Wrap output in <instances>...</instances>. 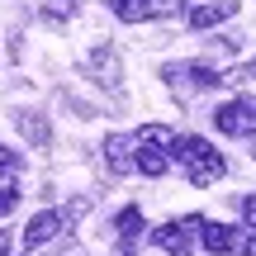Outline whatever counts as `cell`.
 I'll return each mask as SVG.
<instances>
[{"label": "cell", "mask_w": 256, "mask_h": 256, "mask_svg": "<svg viewBox=\"0 0 256 256\" xmlns=\"http://www.w3.org/2000/svg\"><path fill=\"white\" fill-rule=\"evenodd\" d=\"M14 171H19V156L10 152L5 142H0V176H14Z\"/></svg>", "instance_id": "17"}, {"label": "cell", "mask_w": 256, "mask_h": 256, "mask_svg": "<svg viewBox=\"0 0 256 256\" xmlns=\"http://www.w3.org/2000/svg\"><path fill=\"white\" fill-rule=\"evenodd\" d=\"M0 256H10V228H0Z\"/></svg>", "instance_id": "21"}, {"label": "cell", "mask_w": 256, "mask_h": 256, "mask_svg": "<svg viewBox=\"0 0 256 256\" xmlns=\"http://www.w3.org/2000/svg\"><path fill=\"white\" fill-rule=\"evenodd\" d=\"M252 156H256V152H252Z\"/></svg>", "instance_id": "22"}, {"label": "cell", "mask_w": 256, "mask_h": 256, "mask_svg": "<svg viewBox=\"0 0 256 256\" xmlns=\"http://www.w3.org/2000/svg\"><path fill=\"white\" fill-rule=\"evenodd\" d=\"M185 10V0H147V19H176Z\"/></svg>", "instance_id": "13"}, {"label": "cell", "mask_w": 256, "mask_h": 256, "mask_svg": "<svg viewBox=\"0 0 256 256\" xmlns=\"http://www.w3.org/2000/svg\"><path fill=\"white\" fill-rule=\"evenodd\" d=\"M104 156H110L114 176H128L133 171V138H110V142H104Z\"/></svg>", "instance_id": "8"}, {"label": "cell", "mask_w": 256, "mask_h": 256, "mask_svg": "<svg viewBox=\"0 0 256 256\" xmlns=\"http://www.w3.org/2000/svg\"><path fill=\"white\" fill-rule=\"evenodd\" d=\"M223 171H228V162H223V152H200L194 162H185V176H190V185H214L223 180Z\"/></svg>", "instance_id": "5"}, {"label": "cell", "mask_w": 256, "mask_h": 256, "mask_svg": "<svg viewBox=\"0 0 256 256\" xmlns=\"http://www.w3.org/2000/svg\"><path fill=\"white\" fill-rule=\"evenodd\" d=\"M133 171H142V176H166L171 171V156L162 152L156 142H142V138H133Z\"/></svg>", "instance_id": "6"}, {"label": "cell", "mask_w": 256, "mask_h": 256, "mask_svg": "<svg viewBox=\"0 0 256 256\" xmlns=\"http://www.w3.org/2000/svg\"><path fill=\"white\" fill-rule=\"evenodd\" d=\"M14 204H19V190H14V185H0V218H5Z\"/></svg>", "instance_id": "16"}, {"label": "cell", "mask_w": 256, "mask_h": 256, "mask_svg": "<svg viewBox=\"0 0 256 256\" xmlns=\"http://www.w3.org/2000/svg\"><path fill=\"white\" fill-rule=\"evenodd\" d=\"M238 238H242V228H228V223H209V218L200 223V242H204V252H214V256L238 252Z\"/></svg>", "instance_id": "4"}, {"label": "cell", "mask_w": 256, "mask_h": 256, "mask_svg": "<svg viewBox=\"0 0 256 256\" xmlns=\"http://www.w3.org/2000/svg\"><path fill=\"white\" fill-rule=\"evenodd\" d=\"M242 218H247V228H256V194H252V200H242Z\"/></svg>", "instance_id": "19"}, {"label": "cell", "mask_w": 256, "mask_h": 256, "mask_svg": "<svg viewBox=\"0 0 256 256\" xmlns=\"http://www.w3.org/2000/svg\"><path fill=\"white\" fill-rule=\"evenodd\" d=\"M43 14H48V19H72V14H76V0H48Z\"/></svg>", "instance_id": "15"}, {"label": "cell", "mask_w": 256, "mask_h": 256, "mask_svg": "<svg viewBox=\"0 0 256 256\" xmlns=\"http://www.w3.org/2000/svg\"><path fill=\"white\" fill-rule=\"evenodd\" d=\"M95 72H100V81H104V86H114V81H119V57L100 48V52H95Z\"/></svg>", "instance_id": "12"}, {"label": "cell", "mask_w": 256, "mask_h": 256, "mask_svg": "<svg viewBox=\"0 0 256 256\" xmlns=\"http://www.w3.org/2000/svg\"><path fill=\"white\" fill-rule=\"evenodd\" d=\"M86 209H90V204H86V200H72V204H66V214H62V218H81Z\"/></svg>", "instance_id": "20"}, {"label": "cell", "mask_w": 256, "mask_h": 256, "mask_svg": "<svg viewBox=\"0 0 256 256\" xmlns=\"http://www.w3.org/2000/svg\"><path fill=\"white\" fill-rule=\"evenodd\" d=\"M214 128L228 138H252L256 133V100H228L214 110Z\"/></svg>", "instance_id": "2"}, {"label": "cell", "mask_w": 256, "mask_h": 256, "mask_svg": "<svg viewBox=\"0 0 256 256\" xmlns=\"http://www.w3.org/2000/svg\"><path fill=\"white\" fill-rule=\"evenodd\" d=\"M19 133H24L28 142H38V147H48V138H52V133H48V119H43V114H19Z\"/></svg>", "instance_id": "9"}, {"label": "cell", "mask_w": 256, "mask_h": 256, "mask_svg": "<svg viewBox=\"0 0 256 256\" xmlns=\"http://www.w3.org/2000/svg\"><path fill=\"white\" fill-rule=\"evenodd\" d=\"M200 223H204V214L162 223V228H152V247H162V252H171V256H194V232H200Z\"/></svg>", "instance_id": "1"}, {"label": "cell", "mask_w": 256, "mask_h": 256, "mask_svg": "<svg viewBox=\"0 0 256 256\" xmlns=\"http://www.w3.org/2000/svg\"><path fill=\"white\" fill-rule=\"evenodd\" d=\"M238 252H242V256H256V228L247 232V238H238Z\"/></svg>", "instance_id": "18"}, {"label": "cell", "mask_w": 256, "mask_h": 256, "mask_svg": "<svg viewBox=\"0 0 256 256\" xmlns=\"http://www.w3.org/2000/svg\"><path fill=\"white\" fill-rule=\"evenodd\" d=\"M114 5V14L124 19V24H142L147 19V0H110Z\"/></svg>", "instance_id": "10"}, {"label": "cell", "mask_w": 256, "mask_h": 256, "mask_svg": "<svg viewBox=\"0 0 256 256\" xmlns=\"http://www.w3.org/2000/svg\"><path fill=\"white\" fill-rule=\"evenodd\" d=\"M114 228H119V238H124V242H133L138 232H142V209H124L119 218H114Z\"/></svg>", "instance_id": "11"}, {"label": "cell", "mask_w": 256, "mask_h": 256, "mask_svg": "<svg viewBox=\"0 0 256 256\" xmlns=\"http://www.w3.org/2000/svg\"><path fill=\"white\" fill-rule=\"evenodd\" d=\"M138 138H142V142H156V147H171V138H176V133H171L166 124H147Z\"/></svg>", "instance_id": "14"}, {"label": "cell", "mask_w": 256, "mask_h": 256, "mask_svg": "<svg viewBox=\"0 0 256 256\" xmlns=\"http://www.w3.org/2000/svg\"><path fill=\"white\" fill-rule=\"evenodd\" d=\"M232 10H238V0H209V5H194L185 19H190V28H200V34H204V28L223 24V19H228Z\"/></svg>", "instance_id": "7"}, {"label": "cell", "mask_w": 256, "mask_h": 256, "mask_svg": "<svg viewBox=\"0 0 256 256\" xmlns=\"http://www.w3.org/2000/svg\"><path fill=\"white\" fill-rule=\"evenodd\" d=\"M62 214H52V209H43V214H34V218H28V228H24V247L34 252V247H48V242L57 238V232H62Z\"/></svg>", "instance_id": "3"}]
</instances>
